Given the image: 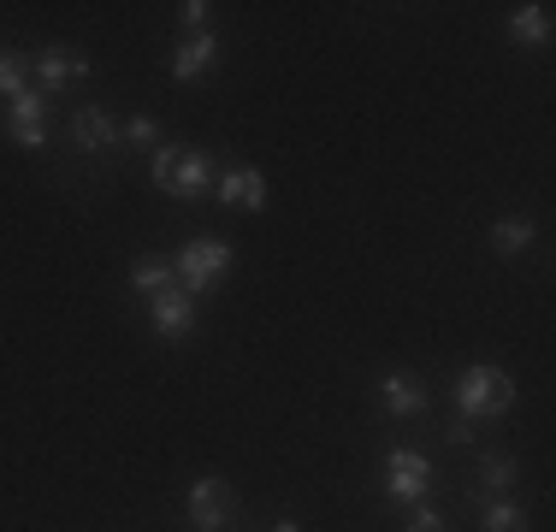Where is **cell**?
Listing matches in <instances>:
<instances>
[{
  "label": "cell",
  "mask_w": 556,
  "mask_h": 532,
  "mask_svg": "<svg viewBox=\"0 0 556 532\" xmlns=\"http://www.w3.org/2000/svg\"><path fill=\"white\" fill-rule=\"evenodd\" d=\"M154 183L166 195H202L214 183V160L202 149H178V142H161L154 149Z\"/></svg>",
  "instance_id": "6da1fadb"
},
{
  "label": "cell",
  "mask_w": 556,
  "mask_h": 532,
  "mask_svg": "<svg viewBox=\"0 0 556 532\" xmlns=\"http://www.w3.org/2000/svg\"><path fill=\"white\" fill-rule=\"evenodd\" d=\"M509 403H515V379L503 367H468V372H456V408L462 415H509Z\"/></svg>",
  "instance_id": "7a4b0ae2"
},
{
  "label": "cell",
  "mask_w": 556,
  "mask_h": 532,
  "mask_svg": "<svg viewBox=\"0 0 556 532\" xmlns=\"http://www.w3.org/2000/svg\"><path fill=\"white\" fill-rule=\"evenodd\" d=\"M225 273H231V249H225L219 237H195L178 255V290H190V296H202V290Z\"/></svg>",
  "instance_id": "3957f363"
},
{
  "label": "cell",
  "mask_w": 556,
  "mask_h": 532,
  "mask_svg": "<svg viewBox=\"0 0 556 532\" xmlns=\"http://www.w3.org/2000/svg\"><path fill=\"white\" fill-rule=\"evenodd\" d=\"M427 485H432V461L415 456V449H391V461H386V497L415 509V503H427Z\"/></svg>",
  "instance_id": "277c9868"
},
{
  "label": "cell",
  "mask_w": 556,
  "mask_h": 532,
  "mask_svg": "<svg viewBox=\"0 0 556 532\" xmlns=\"http://www.w3.org/2000/svg\"><path fill=\"white\" fill-rule=\"evenodd\" d=\"M42 113H48V96H36V89L12 96V106H7V137L18 142V149H42V142H48Z\"/></svg>",
  "instance_id": "5b68a950"
},
{
  "label": "cell",
  "mask_w": 556,
  "mask_h": 532,
  "mask_svg": "<svg viewBox=\"0 0 556 532\" xmlns=\"http://www.w3.org/2000/svg\"><path fill=\"white\" fill-rule=\"evenodd\" d=\"M149 314H154V331L161 338H190L195 331V296L190 290H161V296H149Z\"/></svg>",
  "instance_id": "8992f818"
},
{
  "label": "cell",
  "mask_w": 556,
  "mask_h": 532,
  "mask_svg": "<svg viewBox=\"0 0 556 532\" xmlns=\"http://www.w3.org/2000/svg\"><path fill=\"white\" fill-rule=\"evenodd\" d=\"M190 521H195V532H219L231 521V491H225V479H195L190 485Z\"/></svg>",
  "instance_id": "52a82bcc"
},
{
  "label": "cell",
  "mask_w": 556,
  "mask_h": 532,
  "mask_svg": "<svg viewBox=\"0 0 556 532\" xmlns=\"http://www.w3.org/2000/svg\"><path fill=\"white\" fill-rule=\"evenodd\" d=\"M379 403H386V415H396V420H415V415H427V384H420L415 372H386V379H379Z\"/></svg>",
  "instance_id": "ba28073f"
},
{
  "label": "cell",
  "mask_w": 556,
  "mask_h": 532,
  "mask_svg": "<svg viewBox=\"0 0 556 532\" xmlns=\"http://www.w3.org/2000/svg\"><path fill=\"white\" fill-rule=\"evenodd\" d=\"M36 77H42V89H65L77 77H89V60L77 48H42L36 53Z\"/></svg>",
  "instance_id": "9c48e42d"
},
{
  "label": "cell",
  "mask_w": 556,
  "mask_h": 532,
  "mask_svg": "<svg viewBox=\"0 0 556 532\" xmlns=\"http://www.w3.org/2000/svg\"><path fill=\"white\" fill-rule=\"evenodd\" d=\"M72 137H77V149L101 154V149H113V142H118V125H113L108 106H77V113H72Z\"/></svg>",
  "instance_id": "30bf717a"
},
{
  "label": "cell",
  "mask_w": 556,
  "mask_h": 532,
  "mask_svg": "<svg viewBox=\"0 0 556 532\" xmlns=\"http://www.w3.org/2000/svg\"><path fill=\"white\" fill-rule=\"evenodd\" d=\"M214 53H219L214 36H184L178 53H172V77H178V84H190V77H207V72H214Z\"/></svg>",
  "instance_id": "8fae6325"
},
{
  "label": "cell",
  "mask_w": 556,
  "mask_h": 532,
  "mask_svg": "<svg viewBox=\"0 0 556 532\" xmlns=\"http://www.w3.org/2000/svg\"><path fill=\"white\" fill-rule=\"evenodd\" d=\"M219 195L231 207L255 213V207H267V178H261V172H249V166H237V172H225V178H219Z\"/></svg>",
  "instance_id": "7c38bea8"
},
{
  "label": "cell",
  "mask_w": 556,
  "mask_h": 532,
  "mask_svg": "<svg viewBox=\"0 0 556 532\" xmlns=\"http://www.w3.org/2000/svg\"><path fill=\"white\" fill-rule=\"evenodd\" d=\"M509 36H515V42H527V48L551 42V7H515L509 12Z\"/></svg>",
  "instance_id": "4fadbf2b"
},
{
  "label": "cell",
  "mask_w": 556,
  "mask_h": 532,
  "mask_svg": "<svg viewBox=\"0 0 556 532\" xmlns=\"http://www.w3.org/2000/svg\"><path fill=\"white\" fill-rule=\"evenodd\" d=\"M130 284L149 290V296H161V290L178 284V273H172V266H161V261H137V266H130Z\"/></svg>",
  "instance_id": "5bb4252c"
},
{
  "label": "cell",
  "mask_w": 556,
  "mask_h": 532,
  "mask_svg": "<svg viewBox=\"0 0 556 532\" xmlns=\"http://www.w3.org/2000/svg\"><path fill=\"white\" fill-rule=\"evenodd\" d=\"M492 243H497V255H521V249L533 243V225H527V219H497Z\"/></svg>",
  "instance_id": "9a60e30c"
},
{
  "label": "cell",
  "mask_w": 556,
  "mask_h": 532,
  "mask_svg": "<svg viewBox=\"0 0 556 532\" xmlns=\"http://www.w3.org/2000/svg\"><path fill=\"white\" fill-rule=\"evenodd\" d=\"M0 96H24V60H18V53H7V48H0Z\"/></svg>",
  "instance_id": "2e32d148"
},
{
  "label": "cell",
  "mask_w": 556,
  "mask_h": 532,
  "mask_svg": "<svg viewBox=\"0 0 556 532\" xmlns=\"http://www.w3.org/2000/svg\"><path fill=\"white\" fill-rule=\"evenodd\" d=\"M485 532H527V521H521L515 503H492V509H485Z\"/></svg>",
  "instance_id": "e0dca14e"
},
{
  "label": "cell",
  "mask_w": 556,
  "mask_h": 532,
  "mask_svg": "<svg viewBox=\"0 0 556 532\" xmlns=\"http://www.w3.org/2000/svg\"><path fill=\"white\" fill-rule=\"evenodd\" d=\"M118 137H130L137 149H161V125H154V118H130V125L118 130Z\"/></svg>",
  "instance_id": "ac0fdd59"
},
{
  "label": "cell",
  "mask_w": 556,
  "mask_h": 532,
  "mask_svg": "<svg viewBox=\"0 0 556 532\" xmlns=\"http://www.w3.org/2000/svg\"><path fill=\"white\" fill-rule=\"evenodd\" d=\"M403 532H444V515L439 509H427V503H415V509H408V527Z\"/></svg>",
  "instance_id": "d6986e66"
},
{
  "label": "cell",
  "mask_w": 556,
  "mask_h": 532,
  "mask_svg": "<svg viewBox=\"0 0 556 532\" xmlns=\"http://www.w3.org/2000/svg\"><path fill=\"white\" fill-rule=\"evenodd\" d=\"M509 479H515V461H509V456H485V485L503 491Z\"/></svg>",
  "instance_id": "ffe728a7"
},
{
  "label": "cell",
  "mask_w": 556,
  "mask_h": 532,
  "mask_svg": "<svg viewBox=\"0 0 556 532\" xmlns=\"http://www.w3.org/2000/svg\"><path fill=\"white\" fill-rule=\"evenodd\" d=\"M178 18H184V30H195V36H202V24H207V0H184V7H178Z\"/></svg>",
  "instance_id": "44dd1931"
},
{
  "label": "cell",
  "mask_w": 556,
  "mask_h": 532,
  "mask_svg": "<svg viewBox=\"0 0 556 532\" xmlns=\"http://www.w3.org/2000/svg\"><path fill=\"white\" fill-rule=\"evenodd\" d=\"M450 438H456V444H473V420H468V415H462L456 426H450Z\"/></svg>",
  "instance_id": "7402d4cb"
},
{
  "label": "cell",
  "mask_w": 556,
  "mask_h": 532,
  "mask_svg": "<svg viewBox=\"0 0 556 532\" xmlns=\"http://www.w3.org/2000/svg\"><path fill=\"white\" fill-rule=\"evenodd\" d=\"M273 532H302V527H296V521H278V527H273Z\"/></svg>",
  "instance_id": "603a6c76"
}]
</instances>
